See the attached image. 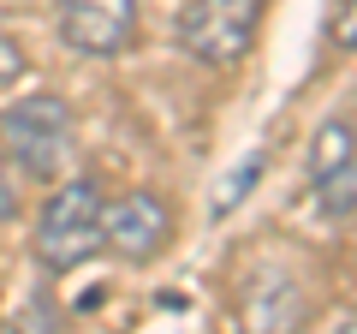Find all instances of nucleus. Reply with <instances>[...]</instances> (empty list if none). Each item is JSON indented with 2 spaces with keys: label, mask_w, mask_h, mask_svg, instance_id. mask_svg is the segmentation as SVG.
Listing matches in <instances>:
<instances>
[{
  "label": "nucleus",
  "mask_w": 357,
  "mask_h": 334,
  "mask_svg": "<svg viewBox=\"0 0 357 334\" xmlns=\"http://www.w3.org/2000/svg\"><path fill=\"white\" fill-rule=\"evenodd\" d=\"M102 215L107 197L96 180H66L48 191V203L36 209V233H30V251L48 275H72L84 269L96 251H102Z\"/></svg>",
  "instance_id": "obj_1"
},
{
  "label": "nucleus",
  "mask_w": 357,
  "mask_h": 334,
  "mask_svg": "<svg viewBox=\"0 0 357 334\" xmlns=\"http://www.w3.org/2000/svg\"><path fill=\"white\" fill-rule=\"evenodd\" d=\"M72 150V108L54 90H30L0 108V155L24 180H54Z\"/></svg>",
  "instance_id": "obj_2"
},
{
  "label": "nucleus",
  "mask_w": 357,
  "mask_h": 334,
  "mask_svg": "<svg viewBox=\"0 0 357 334\" xmlns=\"http://www.w3.org/2000/svg\"><path fill=\"white\" fill-rule=\"evenodd\" d=\"M268 24V0H185L173 18V42L203 66H238Z\"/></svg>",
  "instance_id": "obj_3"
},
{
  "label": "nucleus",
  "mask_w": 357,
  "mask_h": 334,
  "mask_svg": "<svg viewBox=\"0 0 357 334\" xmlns=\"http://www.w3.org/2000/svg\"><path fill=\"white\" fill-rule=\"evenodd\" d=\"M173 203H167L161 191H149V185H137V191L114 197L102 215V251H114L119 263H131V269H149V263H161L167 251H173Z\"/></svg>",
  "instance_id": "obj_4"
},
{
  "label": "nucleus",
  "mask_w": 357,
  "mask_h": 334,
  "mask_svg": "<svg viewBox=\"0 0 357 334\" xmlns=\"http://www.w3.org/2000/svg\"><path fill=\"white\" fill-rule=\"evenodd\" d=\"M54 18H60V42L77 54H126L137 36V0H54Z\"/></svg>",
  "instance_id": "obj_5"
},
{
  "label": "nucleus",
  "mask_w": 357,
  "mask_h": 334,
  "mask_svg": "<svg viewBox=\"0 0 357 334\" xmlns=\"http://www.w3.org/2000/svg\"><path fill=\"white\" fill-rule=\"evenodd\" d=\"M310 322V293L286 269H256L238 286V328L244 334H304Z\"/></svg>",
  "instance_id": "obj_6"
},
{
  "label": "nucleus",
  "mask_w": 357,
  "mask_h": 334,
  "mask_svg": "<svg viewBox=\"0 0 357 334\" xmlns=\"http://www.w3.org/2000/svg\"><path fill=\"white\" fill-rule=\"evenodd\" d=\"M351 161H357L351 119H328V126H316V138H310V180H321V173H333V167H351Z\"/></svg>",
  "instance_id": "obj_7"
},
{
  "label": "nucleus",
  "mask_w": 357,
  "mask_h": 334,
  "mask_svg": "<svg viewBox=\"0 0 357 334\" xmlns=\"http://www.w3.org/2000/svg\"><path fill=\"white\" fill-rule=\"evenodd\" d=\"M316 203L328 209V215H351V209H357V161L321 173V180H316Z\"/></svg>",
  "instance_id": "obj_8"
},
{
  "label": "nucleus",
  "mask_w": 357,
  "mask_h": 334,
  "mask_svg": "<svg viewBox=\"0 0 357 334\" xmlns=\"http://www.w3.org/2000/svg\"><path fill=\"white\" fill-rule=\"evenodd\" d=\"M262 167H268V155H262V150H256V155H244V161L232 167V173H227V185H220V197H215V215H227L232 203H244V197L256 191V180H262Z\"/></svg>",
  "instance_id": "obj_9"
},
{
  "label": "nucleus",
  "mask_w": 357,
  "mask_h": 334,
  "mask_svg": "<svg viewBox=\"0 0 357 334\" xmlns=\"http://www.w3.org/2000/svg\"><path fill=\"white\" fill-rule=\"evenodd\" d=\"M328 42L345 48V54L357 48V0H333L328 6Z\"/></svg>",
  "instance_id": "obj_10"
},
{
  "label": "nucleus",
  "mask_w": 357,
  "mask_h": 334,
  "mask_svg": "<svg viewBox=\"0 0 357 334\" xmlns=\"http://www.w3.org/2000/svg\"><path fill=\"white\" fill-rule=\"evenodd\" d=\"M24 72H30V54H24V42L0 30V90H13V84H24Z\"/></svg>",
  "instance_id": "obj_11"
},
{
  "label": "nucleus",
  "mask_w": 357,
  "mask_h": 334,
  "mask_svg": "<svg viewBox=\"0 0 357 334\" xmlns=\"http://www.w3.org/2000/svg\"><path fill=\"white\" fill-rule=\"evenodd\" d=\"M18 209H24V197H18V167L0 155V221H18Z\"/></svg>",
  "instance_id": "obj_12"
},
{
  "label": "nucleus",
  "mask_w": 357,
  "mask_h": 334,
  "mask_svg": "<svg viewBox=\"0 0 357 334\" xmlns=\"http://www.w3.org/2000/svg\"><path fill=\"white\" fill-rule=\"evenodd\" d=\"M340 334H357V322H345V328H340Z\"/></svg>",
  "instance_id": "obj_13"
}]
</instances>
